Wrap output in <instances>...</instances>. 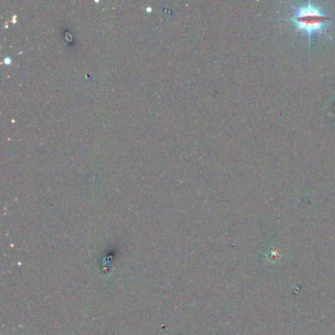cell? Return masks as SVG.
<instances>
[{"instance_id": "cell-1", "label": "cell", "mask_w": 335, "mask_h": 335, "mask_svg": "<svg viewBox=\"0 0 335 335\" xmlns=\"http://www.w3.org/2000/svg\"><path fill=\"white\" fill-rule=\"evenodd\" d=\"M287 20L292 21L297 29L304 31L311 40L315 34H322L327 30L332 18L323 14L319 7L308 2L305 6L296 7L294 15Z\"/></svg>"}]
</instances>
